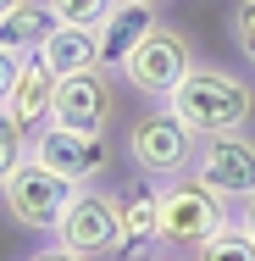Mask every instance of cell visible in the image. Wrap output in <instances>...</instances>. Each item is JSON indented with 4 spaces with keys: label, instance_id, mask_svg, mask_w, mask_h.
Here are the masks:
<instances>
[{
    "label": "cell",
    "instance_id": "1",
    "mask_svg": "<svg viewBox=\"0 0 255 261\" xmlns=\"http://www.w3.org/2000/svg\"><path fill=\"white\" fill-rule=\"evenodd\" d=\"M161 106H172L200 139L211 134H250L255 122V84L233 67H216V61H200Z\"/></svg>",
    "mask_w": 255,
    "mask_h": 261
},
{
    "label": "cell",
    "instance_id": "2",
    "mask_svg": "<svg viewBox=\"0 0 255 261\" xmlns=\"http://www.w3.org/2000/svg\"><path fill=\"white\" fill-rule=\"evenodd\" d=\"M55 245H67L72 256L83 261H117L128 256V233H122V195L105 189L100 178L95 184H72L67 206L55 217V228L45 233Z\"/></svg>",
    "mask_w": 255,
    "mask_h": 261
},
{
    "label": "cell",
    "instance_id": "3",
    "mask_svg": "<svg viewBox=\"0 0 255 261\" xmlns=\"http://www.w3.org/2000/svg\"><path fill=\"white\" fill-rule=\"evenodd\" d=\"M122 156H128V167H133L139 178L166 184V178H183V172L194 167L200 134H194L172 106H150V111H139V117L122 128Z\"/></svg>",
    "mask_w": 255,
    "mask_h": 261
},
{
    "label": "cell",
    "instance_id": "4",
    "mask_svg": "<svg viewBox=\"0 0 255 261\" xmlns=\"http://www.w3.org/2000/svg\"><path fill=\"white\" fill-rule=\"evenodd\" d=\"M194 67H200L194 39H189L178 22H161V17H155V28L128 50V61H122L117 72H122V84H128L133 95H145L150 106H161L189 72H194Z\"/></svg>",
    "mask_w": 255,
    "mask_h": 261
},
{
    "label": "cell",
    "instance_id": "5",
    "mask_svg": "<svg viewBox=\"0 0 255 261\" xmlns=\"http://www.w3.org/2000/svg\"><path fill=\"white\" fill-rule=\"evenodd\" d=\"M222 222H233V206H222L194 172L161 184V233H155V245L189 256V250H194L200 239H211Z\"/></svg>",
    "mask_w": 255,
    "mask_h": 261
},
{
    "label": "cell",
    "instance_id": "6",
    "mask_svg": "<svg viewBox=\"0 0 255 261\" xmlns=\"http://www.w3.org/2000/svg\"><path fill=\"white\" fill-rule=\"evenodd\" d=\"M67 195H72V184H67L61 172H50L45 161H34V156H22L11 167V178L0 184L6 217H11L17 228H28V233H50L61 206H67Z\"/></svg>",
    "mask_w": 255,
    "mask_h": 261
},
{
    "label": "cell",
    "instance_id": "7",
    "mask_svg": "<svg viewBox=\"0 0 255 261\" xmlns=\"http://www.w3.org/2000/svg\"><path fill=\"white\" fill-rule=\"evenodd\" d=\"M117 95H122V72L111 67H89L55 84V111L50 122L61 128H83V134H111L117 122Z\"/></svg>",
    "mask_w": 255,
    "mask_h": 261
},
{
    "label": "cell",
    "instance_id": "8",
    "mask_svg": "<svg viewBox=\"0 0 255 261\" xmlns=\"http://www.w3.org/2000/svg\"><path fill=\"white\" fill-rule=\"evenodd\" d=\"M28 156L45 161L50 172H61L67 184H95V178H105V167L117 161V145H111V134H83V128L50 122L39 139H28Z\"/></svg>",
    "mask_w": 255,
    "mask_h": 261
},
{
    "label": "cell",
    "instance_id": "9",
    "mask_svg": "<svg viewBox=\"0 0 255 261\" xmlns=\"http://www.w3.org/2000/svg\"><path fill=\"white\" fill-rule=\"evenodd\" d=\"M189 172L222 206H239L255 195V139L250 134H211V139H200V156Z\"/></svg>",
    "mask_w": 255,
    "mask_h": 261
},
{
    "label": "cell",
    "instance_id": "10",
    "mask_svg": "<svg viewBox=\"0 0 255 261\" xmlns=\"http://www.w3.org/2000/svg\"><path fill=\"white\" fill-rule=\"evenodd\" d=\"M55 84H61V78L45 67V56H22V72H17V84H11V95H6V117L22 128V139H39V134L50 128Z\"/></svg>",
    "mask_w": 255,
    "mask_h": 261
},
{
    "label": "cell",
    "instance_id": "11",
    "mask_svg": "<svg viewBox=\"0 0 255 261\" xmlns=\"http://www.w3.org/2000/svg\"><path fill=\"white\" fill-rule=\"evenodd\" d=\"M155 17H161V6H128V0H117V11L95 28V39H100V61L111 67V72H117V67L128 61V50L155 28Z\"/></svg>",
    "mask_w": 255,
    "mask_h": 261
},
{
    "label": "cell",
    "instance_id": "12",
    "mask_svg": "<svg viewBox=\"0 0 255 261\" xmlns=\"http://www.w3.org/2000/svg\"><path fill=\"white\" fill-rule=\"evenodd\" d=\"M50 34H55V11L45 0H17L11 11H0V50L11 56H39Z\"/></svg>",
    "mask_w": 255,
    "mask_h": 261
},
{
    "label": "cell",
    "instance_id": "13",
    "mask_svg": "<svg viewBox=\"0 0 255 261\" xmlns=\"http://www.w3.org/2000/svg\"><path fill=\"white\" fill-rule=\"evenodd\" d=\"M45 67L55 78H72V72H89V67H105L100 61V39L95 28H78V22H55V34L45 39Z\"/></svg>",
    "mask_w": 255,
    "mask_h": 261
},
{
    "label": "cell",
    "instance_id": "14",
    "mask_svg": "<svg viewBox=\"0 0 255 261\" xmlns=\"http://www.w3.org/2000/svg\"><path fill=\"white\" fill-rule=\"evenodd\" d=\"M122 233H128V250H145L161 233V184L139 178L122 189Z\"/></svg>",
    "mask_w": 255,
    "mask_h": 261
},
{
    "label": "cell",
    "instance_id": "15",
    "mask_svg": "<svg viewBox=\"0 0 255 261\" xmlns=\"http://www.w3.org/2000/svg\"><path fill=\"white\" fill-rule=\"evenodd\" d=\"M183 261H255V239L239 228V222H222L211 239H200Z\"/></svg>",
    "mask_w": 255,
    "mask_h": 261
},
{
    "label": "cell",
    "instance_id": "16",
    "mask_svg": "<svg viewBox=\"0 0 255 261\" xmlns=\"http://www.w3.org/2000/svg\"><path fill=\"white\" fill-rule=\"evenodd\" d=\"M45 6L55 11V22H78V28H100L117 11V0H45Z\"/></svg>",
    "mask_w": 255,
    "mask_h": 261
},
{
    "label": "cell",
    "instance_id": "17",
    "mask_svg": "<svg viewBox=\"0 0 255 261\" xmlns=\"http://www.w3.org/2000/svg\"><path fill=\"white\" fill-rule=\"evenodd\" d=\"M228 39H233V50L255 67V0H239V6H233V17H228Z\"/></svg>",
    "mask_w": 255,
    "mask_h": 261
},
{
    "label": "cell",
    "instance_id": "18",
    "mask_svg": "<svg viewBox=\"0 0 255 261\" xmlns=\"http://www.w3.org/2000/svg\"><path fill=\"white\" fill-rule=\"evenodd\" d=\"M22 156H28V139H22V128H17V122L0 111V184L11 178V167H17Z\"/></svg>",
    "mask_w": 255,
    "mask_h": 261
},
{
    "label": "cell",
    "instance_id": "19",
    "mask_svg": "<svg viewBox=\"0 0 255 261\" xmlns=\"http://www.w3.org/2000/svg\"><path fill=\"white\" fill-rule=\"evenodd\" d=\"M17 72H22V56L0 50V111H6V95H11V84H17Z\"/></svg>",
    "mask_w": 255,
    "mask_h": 261
},
{
    "label": "cell",
    "instance_id": "20",
    "mask_svg": "<svg viewBox=\"0 0 255 261\" xmlns=\"http://www.w3.org/2000/svg\"><path fill=\"white\" fill-rule=\"evenodd\" d=\"M22 261H83V256H72L67 245H55V239H45L39 250H28V256H22Z\"/></svg>",
    "mask_w": 255,
    "mask_h": 261
},
{
    "label": "cell",
    "instance_id": "21",
    "mask_svg": "<svg viewBox=\"0 0 255 261\" xmlns=\"http://www.w3.org/2000/svg\"><path fill=\"white\" fill-rule=\"evenodd\" d=\"M128 261H183V256L166 250V245H145V250H128Z\"/></svg>",
    "mask_w": 255,
    "mask_h": 261
},
{
    "label": "cell",
    "instance_id": "22",
    "mask_svg": "<svg viewBox=\"0 0 255 261\" xmlns=\"http://www.w3.org/2000/svg\"><path fill=\"white\" fill-rule=\"evenodd\" d=\"M233 222H239V228H244V233L255 239V195H250V200H239V206H233Z\"/></svg>",
    "mask_w": 255,
    "mask_h": 261
},
{
    "label": "cell",
    "instance_id": "23",
    "mask_svg": "<svg viewBox=\"0 0 255 261\" xmlns=\"http://www.w3.org/2000/svg\"><path fill=\"white\" fill-rule=\"evenodd\" d=\"M128 6H166V0H128Z\"/></svg>",
    "mask_w": 255,
    "mask_h": 261
},
{
    "label": "cell",
    "instance_id": "24",
    "mask_svg": "<svg viewBox=\"0 0 255 261\" xmlns=\"http://www.w3.org/2000/svg\"><path fill=\"white\" fill-rule=\"evenodd\" d=\"M11 6H17V0H0V11H11Z\"/></svg>",
    "mask_w": 255,
    "mask_h": 261
}]
</instances>
